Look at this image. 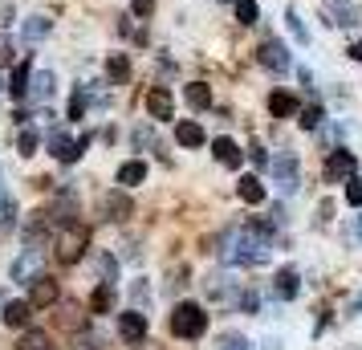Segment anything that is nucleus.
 Here are the masks:
<instances>
[{
  "label": "nucleus",
  "instance_id": "nucleus-25",
  "mask_svg": "<svg viewBox=\"0 0 362 350\" xmlns=\"http://www.w3.org/2000/svg\"><path fill=\"white\" fill-rule=\"evenodd\" d=\"M183 98H187L192 110H208V106H212V90H208L204 82H192L187 90H183Z\"/></svg>",
  "mask_w": 362,
  "mask_h": 350
},
{
  "label": "nucleus",
  "instance_id": "nucleus-14",
  "mask_svg": "<svg viewBox=\"0 0 362 350\" xmlns=\"http://www.w3.org/2000/svg\"><path fill=\"white\" fill-rule=\"evenodd\" d=\"M297 289H301V277H297V269H281L277 277H273V293H277L281 301L297 298Z\"/></svg>",
  "mask_w": 362,
  "mask_h": 350
},
{
  "label": "nucleus",
  "instance_id": "nucleus-8",
  "mask_svg": "<svg viewBox=\"0 0 362 350\" xmlns=\"http://www.w3.org/2000/svg\"><path fill=\"white\" fill-rule=\"evenodd\" d=\"M147 115L151 118H163V122L175 115V102H171V90H167V86H155V90L147 94Z\"/></svg>",
  "mask_w": 362,
  "mask_h": 350
},
{
  "label": "nucleus",
  "instance_id": "nucleus-4",
  "mask_svg": "<svg viewBox=\"0 0 362 350\" xmlns=\"http://www.w3.org/2000/svg\"><path fill=\"white\" fill-rule=\"evenodd\" d=\"M94 143V134H82V139H69L62 127H53V134H49V155L53 159H62V163H78L86 155V147Z\"/></svg>",
  "mask_w": 362,
  "mask_h": 350
},
{
  "label": "nucleus",
  "instance_id": "nucleus-41",
  "mask_svg": "<svg viewBox=\"0 0 362 350\" xmlns=\"http://www.w3.org/2000/svg\"><path fill=\"white\" fill-rule=\"evenodd\" d=\"M8 200V196H4V171H0V204Z\"/></svg>",
  "mask_w": 362,
  "mask_h": 350
},
{
  "label": "nucleus",
  "instance_id": "nucleus-3",
  "mask_svg": "<svg viewBox=\"0 0 362 350\" xmlns=\"http://www.w3.org/2000/svg\"><path fill=\"white\" fill-rule=\"evenodd\" d=\"M86 245H90V228H86L82 220H69L66 228H62V236H57V261L62 265H78Z\"/></svg>",
  "mask_w": 362,
  "mask_h": 350
},
{
  "label": "nucleus",
  "instance_id": "nucleus-36",
  "mask_svg": "<svg viewBox=\"0 0 362 350\" xmlns=\"http://www.w3.org/2000/svg\"><path fill=\"white\" fill-rule=\"evenodd\" d=\"M220 350H252V342L240 338V334H224V338H220Z\"/></svg>",
  "mask_w": 362,
  "mask_h": 350
},
{
  "label": "nucleus",
  "instance_id": "nucleus-12",
  "mask_svg": "<svg viewBox=\"0 0 362 350\" xmlns=\"http://www.w3.org/2000/svg\"><path fill=\"white\" fill-rule=\"evenodd\" d=\"M354 171H358V159H354L346 147H338L334 155H329V163H326V175H329V180H338V175H354Z\"/></svg>",
  "mask_w": 362,
  "mask_h": 350
},
{
  "label": "nucleus",
  "instance_id": "nucleus-16",
  "mask_svg": "<svg viewBox=\"0 0 362 350\" xmlns=\"http://www.w3.org/2000/svg\"><path fill=\"white\" fill-rule=\"evenodd\" d=\"M106 78H110V86L127 82L131 78V53H110L106 57Z\"/></svg>",
  "mask_w": 362,
  "mask_h": 350
},
{
  "label": "nucleus",
  "instance_id": "nucleus-6",
  "mask_svg": "<svg viewBox=\"0 0 362 350\" xmlns=\"http://www.w3.org/2000/svg\"><path fill=\"white\" fill-rule=\"evenodd\" d=\"M261 66L264 69H273V74H285V69H289V49H285V45H281V41H273V37H269V41H261Z\"/></svg>",
  "mask_w": 362,
  "mask_h": 350
},
{
  "label": "nucleus",
  "instance_id": "nucleus-9",
  "mask_svg": "<svg viewBox=\"0 0 362 350\" xmlns=\"http://www.w3.org/2000/svg\"><path fill=\"white\" fill-rule=\"evenodd\" d=\"M118 334H122L127 342H143V338H147V317L139 314V310H127V314L118 317Z\"/></svg>",
  "mask_w": 362,
  "mask_h": 350
},
{
  "label": "nucleus",
  "instance_id": "nucleus-31",
  "mask_svg": "<svg viewBox=\"0 0 362 350\" xmlns=\"http://www.w3.org/2000/svg\"><path fill=\"white\" fill-rule=\"evenodd\" d=\"M285 25H289V33L297 37V45H310V29H305V25H301V17H297L293 8H289V13H285Z\"/></svg>",
  "mask_w": 362,
  "mask_h": 350
},
{
  "label": "nucleus",
  "instance_id": "nucleus-2",
  "mask_svg": "<svg viewBox=\"0 0 362 350\" xmlns=\"http://www.w3.org/2000/svg\"><path fill=\"white\" fill-rule=\"evenodd\" d=\"M204 330H208V314H204V305H196V301H180L175 314H171V334L192 342V338H199Z\"/></svg>",
  "mask_w": 362,
  "mask_h": 350
},
{
  "label": "nucleus",
  "instance_id": "nucleus-5",
  "mask_svg": "<svg viewBox=\"0 0 362 350\" xmlns=\"http://www.w3.org/2000/svg\"><path fill=\"white\" fill-rule=\"evenodd\" d=\"M57 298H62V289H57V281L53 277H37V281H29V305L33 310H49V305H57Z\"/></svg>",
  "mask_w": 362,
  "mask_h": 350
},
{
  "label": "nucleus",
  "instance_id": "nucleus-11",
  "mask_svg": "<svg viewBox=\"0 0 362 350\" xmlns=\"http://www.w3.org/2000/svg\"><path fill=\"white\" fill-rule=\"evenodd\" d=\"M269 167H273V180H277L285 192H293V187H297V159H293V155H277Z\"/></svg>",
  "mask_w": 362,
  "mask_h": 350
},
{
  "label": "nucleus",
  "instance_id": "nucleus-26",
  "mask_svg": "<svg viewBox=\"0 0 362 350\" xmlns=\"http://www.w3.org/2000/svg\"><path fill=\"white\" fill-rule=\"evenodd\" d=\"M90 310H94V314H110V310H115V285H98L94 298H90Z\"/></svg>",
  "mask_w": 362,
  "mask_h": 350
},
{
  "label": "nucleus",
  "instance_id": "nucleus-40",
  "mask_svg": "<svg viewBox=\"0 0 362 350\" xmlns=\"http://www.w3.org/2000/svg\"><path fill=\"white\" fill-rule=\"evenodd\" d=\"M346 53H350V57H354V62H358V66H362V41H354V45H350V49H346Z\"/></svg>",
  "mask_w": 362,
  "mask_h": 350
},
{
  "label": "nucleus",
  "instance_id": "nucleus-22",
  "mask_svg": "<svg viewBox=\"0 0 362 350\" xmlns=\"http://www.w3.org/2000/svg\"><path fill=\"white\" fill-rule=\"evenodd\" d=\"M29 317H33V305L29 301H8L4 305V326H13V330L29 326Z\"/></svg>",
  "mask_w": 362,
  "mask_h": 350
},
{
  "label": "nucleus",
  "instance_id": "nucleus-34",
  "mask_svg": "<svg viewBox=\"0 0 362 350\" xmlns=\"http://www.w3.org/2000/svg\"><path fill=\"white\" fill-rule=\"evenodd\" d=\"M82 115H86V90L78 86V90H74V98H69V122H78Z\"/></svg>",
  "mask_w": 362,
  "mask_h": 350
},
{
  "label": "nucleus",
  "instance_id": "nucleus-29",
  "mask_svg": "<svg viewBox=\"0 0 362 350\" xmlns=\"http://www.w3.org/2000/svg\"><path fill=\"white\" fill-rule=\"evenodd\" d=\"M17 147H21V155H37V147H41V134H37L33 127H25V131L17 134Z\"/></svg>",
  "mask_w": 362,
  "mask_h": 350
},
{
  "label": "nucleus",
  "instance_id": "nucleus-27",
  "mask_svg": "<svg viewBox=\"0 0 362 350\" xmlns=\"http://www.w3.org/2000/svg\"><path fill=\"white\" fill-rule=\"evenodd\" d=\"M57 326H62V330H86V314L78 305H66V310L57 314Z\"/></svg>",
  "mask_w": 362,
  "mask_h": 350
},
{
  "label": "nucleus",
  "instance_id": "nucleus-37",
  "mask_svg": "<svg viewBox=\"0 0 362 350\" xmlns=\"http://www.w3.org/2000/svg\"><path fill=\"white\" fill-rule=\"evenodd\" d=\"M131 8H134V17H143V21H147L151 13H155V0H131Z\"/></svg>",
  "mask_w": 362,
  "mask_h": 350
},
{
  "label": "nucleus",
  "instance_id": "nucleus-13",
  "mask_svg": "<svg viewBox=\"0 0 362 350\" xmlns=\"http://www.w3.org/2000/svg\"><path fill=\"white\" fill-rule=\"evenodd\" d=\"M53 90H57V78H53L49 69H37L33 78H29V94H33V102H49Z\"/></svg>",
  "mask_w": 362,
  "mask_h": 350
},
{
  "label": "nucleus",
  "instance_id": "nucleus-32",
  "mask_svg": "<svg viewBox=\"0 0 362 350\" xmlns=\"http://www.w3.org/2000/svg\"><path fill=\"white\" fill-rule=\"evenodd\" d=\"M17 350H49V338H45L41 330H29V334L17 342Z\"/></svg>",
  "mask_w": 362,
  "mask_h": 350
},
{
  "label": "nucleus",
  "instance_id": "nucleus-33",
  "mask_svg": "<svg viewBox=\"0 0 362 350\" xmlns=\"http://www.w3.org/2000/svg\"><path fill=\"white\" fill-rule=\"evenodd\" d=\"M297 122H301L305 131H317V127H322V106H305V110H297Z\"/></svg>",
  "mask_w": 362,
  "mask_h": 350
},
{
  "label": "nucleus",
  "instance_id": "nucleus-23",
  "mask_svg": "<svg viewBox=\"0 0 362 350\" xmlns=\"http://www.w3.org/2000/svg\"><path fill=\"white\" fill-rule=\"evenodd\" d=\"M37 265H41V249H29L21 252V261L13 265V281H29V273H37Z\"/></svg>",
  "mask_w": 362,
  "mask_h": 350
},
{
  "label": "nucleus",
  "instance_id": "nucleus-21",
  "mask_svg": "<svg viewBox=\"0 0 362 350\" xmlns=\"http://www.w3.org/2000/svg\"><path fill=\"white\" fill-rule=\"evenodd\" d=\"M29 78H33V62H21L17 69H13V82H8V94L13 98H29Z\"/></svg>",
  "mask_w": 362,
  "mask_h": 350
},
{
  "label": "nucleus",
  "instance_id": "nucleus-39",
  "mask_svg": "<svg viewBox=\"0 0 362 350\" xmlns=\"http://www.w3.org/2000/svg\"><path fill=\"white\" fill-rule=\"evenodd\" d=\"M8 53H13V49H8V41L0 37V66H8Z\"/></svg>",
  "mask_w": 362,
  "mask_h": 350
},
{
  "label": "nucleus",
  "instance_id": "nucleus-19",
  "mask_svg": "<svg viewBox=\"0 0 362 350\" xmlns=\"http://www.w3.org/2000/svg\"><path fill=\"white\" fill-rule=\"evenodd\" d=\"M49 29H53L49 17H29L25 21V29H21V41H25V45H37V41L49 37Z\"/></svg>",
  "mask_w": 362,
  "mask_h": 350
},
{
  "label": "nucleus",
  "instance_id": "nucleus-42",
  "mask_svg": "<svg viewBox=\"0 0 362 350\" xmlns=\"http://www.w3.org/2000/svg\"><path fill=\"white\" fill-rule=\"evenodd\" d=\"M358 236H362V220H358Z\"/></svg>",
  "mask_w": 362,
  "mask_h": 350
},
{
  "label": "nucleus",
  "instance_id": "nucleus-20",
  "mask_svg": "<svg viewBox=\"0 0 362 350\" xmlns=\"http://www.w3.org/2000/svg\"><path fill=\"white\" fill-rule=\"evenodd\" d=\"M115 180H118L122 187L143 184V180H147V163H143V159H127V163L118 167V175H115Z\"/></svg>",
  "mask_w": 362,
  "mask_h": 350
},
{
  "label": "nucleus",
  "instance_id": "nucleus-10",
  "mask_svg": "<svg viewBox=\"0 0 362 350\" xmlns=\"http://www.w3.org/2000/svg\"><path fill=\"white\" fill-rule=\"evenodd\" d=\"M175 143H180V147H187V151H196V147H204V143H208V134H204V127H199V122L183 118V122H175Z\"/></svg>",
  "mask_w": 362,
  "mask_h": 350
},
{
  "label": "nucleus",
  "instance_id": "nucleus-28",
  "mask_svg": "<svg viewBox=\"0 0 362 350\" xmlns=\"http://www.w3.org/2000/svg\"><path fill=\"white\" fill-rule=\"evenodd\" d=\"M98 277H102V285H115L118 281V261L110 257V252H102V257H98Z\"/></svg>",
  "mask_w": 362,
  "mask_h": 350
},
{
  "label": "nucleus",
  "instance_id": "nucleus-7",
  "mask_svg": "<svg viewBox=\"0 0 362 350\" xmlns=\"http://www.w3.org/2000/svg\"><path fill=\"white\" fill-rule=\"evenodd\" d=\"M326 17H329V25H342V29H354L362 13H358V4H350V0H329Z\"/></svg>",
  "mask_w": 362,
  "mask_h": 350
},
{
  "label": "nucleus",
  "instance_id": "nucleus-15",
  "mask_svg": "<svg viewBox=\"0 0 362 350\" xmlns=\"http://www.w3.org/2000/svg\"><path fill=\"white\" fill-rule=\"evenodd\" d=\"M269 110H273V118H293L301 106H297V98L289 90H273V94H269Z\"/></svg>",
  "mask_w": 362,
  "mask_h": 350
},
{
  "label": "nucleus",
  "instance_id": "nucleus-30",
  "mask_svg": "<svg viewBox=\"0 0 362 350\" xmlns=\"http://www.w3.org/2000/svg\"><path fill=\"white\" fill-rule=\"evenodd\" d=\"M257 17H261L257 0H236V21H240V25H257Z\"/></svg>",
  "mask_w": 362,
  "mask_h": 350
},
{
  "label": "nucleus",
  "instance_id": "nucleus-1",
  "mask_svg": "<svg viewBox=\"0 0 362 350\" xmlns=\"http://www.w3.org/2000/svg\"><path fill=\"white\" fill-rule=\"evenodd\" d=\"M220 257H224L228 265H264V261H269V240L257 236L252 228H240V233H228Z\"/></svg>",
  "mask_w": 362,
  "mask_h": 350
},
{
  "label": "nucleus",
  "instance_id": "nucleus-24",
  "mask_svg": "<svg viewBox=\"0 0 362 350\" xmlns=\"http://www.w3.org/2000/svg\"><path fill=\"white\" fill-rule=\"evenodd\" d=\"M236 192H240V200H245V204H261L264 200V184L257 180V175H240Z\"/></svg>",
  "mask_w": 362,
  "mask_h": 350
},
{
  "label": "nucleus",
  "instance_id": "nucleus-35",
  "mask_svg": "<svg viewBox=\"0 0 362 350\" xmlns=\"http://www.w3.org/2000/svg\"><path fill=\"white\" fill-rule=\"evenodd\" d=\"M346 204L350 208H362V180L358 175H350V184H346Z\"/></svg>",
  "mask_w": 362,
  "mask_h": 350
},
{
  "label": "nucleus",
  "instance_id": "nucleus-17",
  "mask_svg": "<svg viewBox=\"0 0 362 350\" xmlns=\"http://www.w3.org/2000/svg\"><path fill=\"white\" fill-rule=\"evenodd\" d=\"M102 216H106V220H127V216H131V196L110 192V196L102 200Z\"/></svg>",
  "mask_w": 362,
  "mask_h": 350
},
{
  "label": "nucleus",
  "instance_id": "nucleus-38",
  "mask_svg": "<svg viewBox=\"0 0 362 350\" xmlns=\"http://www.w3.org/2000/svg\"><path fill=\"white\" fill-rule=\"evenodd\" d=\"M252 163H257V167H269V155H264L261 147H252Z\"/></svg>",
  "mask_w": 362,
  "mask_h": 350
},
{
  "label": "nucleus",
  "instance_id": "nucleus-18",
  "mask_svg": "<svg viewBox=\"0 0 362 350\" xmlns=\"http://www.w3.org/2000/svg\"><path fill=\"white\" fill-rule=\"evenodd\" d=\"M212 155H216V163H224V167H240V159H245V151L236 147L232 139H216Z\"/></svg>",
  "mask_w": 362,
  "mask_h": 350
}]
</instances>
